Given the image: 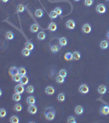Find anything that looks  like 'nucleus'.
<instances>
[{"label":"nucleus","instance_id":"1","mask_svg":"<svg viewBox=\"0 0 109 123\" xmlns=\"http://www.w3.org/2000/svg\"><path fill=\"white\" fill-rule=\"evenodd\" d=\"M44 116L46 119L48 121H53L54 120L55 116H56V112H55V109L53 107H48L45 109L44 112Z\"/></svg>","mask_w":109,"mask_h":123},{"label":"nucleus","instance_id":"2","mask_svg":"<svg viewBox=\"0 0 109 123\" xmlns=\"http://www.w3.org/2000/svg\"><path fill=\"white\" fill-rule=\"evenodd\" d=\"M96 11H97L98 13H99V14H103V13L106 12L107 8H106V7H105L104 4H103V3H99V4H98L97 7H96Z\"/></svg>","mask_w":109,"mask_h":123},{"label":"nucleus","instance_id":"3","mask_svg":"<svg viewBox=\"0 0 109 123\" xmlns=\"http://www.w3.org/2000/svg\"><path fill=\"white\" fill-rule=\"evenodd\" d=\"M92 31V27L90 26V24L89 23H85L82 26V32L85 34H89Z\"/></svg>","mask_w":109,"mask_h":123},{"label":"nucleus","instance_id":"4","mask_svg":"<svg viewBox=\"0 0 109 123\" xmlns=\"http://www.w3.org/2000/svg\"><path fill=\"white\" fill-rule=\"evenodd\" d=\"M99 112H100V114L103 115V116H107V115H108L109 114V106L103 105V106L100 107Z\"/></svg>","mask_w":109,"mask_h":123},{"label":"nucleus","instance_id":"5","mask_svg":"<svg viewBox=\"0 0 109 123\" xmlns=\"http://www.w3.org/2000/svg\"><path fill=\"white\" fill-rule=\"evenodd\" d=\"M79 91L80 92L81 94H84V95H86V94L89 93V88L87 84H83L79 87Z\"/></svg>","mask_w":109,"mask_h":123},{"label":"nucleus","instance_id":"6","mask_svg":"<svg viewBox=\"0 0 109 123\" xmlns=\"http://www.w3.org/2000/svg\"><path fill=\"white\" fill-rule=\"evenodd\" d=\"M66 26L69 30H74L76 28V22L74 20H68L66 22Z\"/></svg>","mask_w":109,"mask_h":123},{"label":"nucleus","instance_id":"7","mask_svg":"<svg viewBox=\"0 0 109 123\" xmlns=\"http://www.w3.org/2000/svg\"><path fill=\"white\" fill-rule=\"evenodd\" d=\"M27 111L29 112V113H30V114L34 115V114H36V113H37V112H38V108H37V107H36L34 104H33V105H30V106L28 107Z\"/></svg>","mask_w":109,"mask_h":123},{"label":"nucleus","instance_id":"8","mask_svg":"<svg viewBox=\"0 0 109 123\" xmlns=\"http://www.w3.org/2000/svg\"><path fill=\"white\" fill-rule=\"evenodd\" d=\"M107 90H108V87H107L106 85H104V84H101V85H99L98 88V94H100L101 95H105V94L107 93Z\"/></svg>","mask_w":109,"mask_h":123},{"label":"nucleus","instance_id":"9","mask_svg":"<svg viewBox=\"0 0 109 123\" xmlns=\"http://www.w3.org/2000/svg\"><path fill=\"white\" fill-rule=\"evenodd\" d=\"M25 91V87H24V84H19L16 85L15 87V92L16 93H18V94H21L22 95V93H24Z\"/></svg>","mask_w":109,"mask_h":123},{"label":"nucleus","instance_id":"10","mask_svg":"<svg viewBox=\"0 0 109 123\" xmlns=\"http://www.w3.org/2000/svg\"><path fill=\"white\" fill-rule=\"evenodd\" d=\"M45 93H46V95H53V94L55 93V88L51 85L47 86L45 89Z\"/></svg>","mask_w":109,"mask_h":123},{"label":"nucleus","instance_id":"11","mask_svg":"<svg viewBox=\"0 0 109 123\" xmlns=\"http://www.w3.org/2000/svg\"><path fill=\"white\" fill-rule=\"evenodd\" d=\"M75 112H76V115L78 116H80L84 113V107L80 105H77L76 107H75Z\"/></svg>","mask_w":109,"mask_h":123},{"label":"nucleus","instance_id":"12","mask_svg":"<svg viewBox=\"0 0 109 123\" xmlns=\"http://www.w3.org/2000/svg\"><path fill=\"white\" fill-rule=\"evenodd\" d=\"M57 29V24L55 22H52L49 25V26H48V30H49V31H51V32L56 31Z\"/></svg>","mask_w":109,"mask_h":123},{"label":"nucleus","instance_id":"13","mask_svg":"<svg viewBox=\"0 0 109 123\" xmlns=\"http://www.w3.org/2000/svg\"><path fill=\"white\" fill-rule=\"evenodd\" d=\"M19 73V68H17L16 67H11L10 69H9V74L11 76V77H12L13 76H15V75L18 74Z\"/></svg>","mask_w":109,"mask_h":123},{"label":"nucleus","instance_id":"14","mask_svg":"<svg viewBox=\"0 0 109 123\" xmlns=\"http://www.w3.org/2000/svg\"><path fill=\"white\" fill-rule=\"evenodd\" d=\"M26 103H27L29 105L35 104V103H36L35 98H34V96H32V95L29 96V97H27V99H26Z\"/></svg>","mask_w":109,"mask_h":123},{"label":"nucleus","instance_id":"15","mask_svg":"<svg viewBox=\"0 0 109 123\" xmlns=\"http://www.w3.org/2000/svg\"><path fill=\"white\" fill-rule=\"evenodd\" d=\"M80 57H81V54H80V52L76 51V52H74V53H72V60L78 61V60H80Z\"/></svg>","mask_w":109,"mask_h":123},{"label":"nucleus","instance_id":"16","mask_svg":"<svg viewBox=\"0 0 109 123\" xmlns=\"http://www.w3.org/2000/svg\"><path fill=\"white\" fill-rule=\"evenodd\" d=\"M67 43H68V40L66 37H62L59 39V45H60V46H62V47L66 46L67 45Z\"/></svg>","mask_w":109,"mask_h":123},{"label":"nucleus","instance_id":"17","mask_svg":"<svg viewBox=\"0 0 109 123\" xmlns=\"http://www.w3.org/2000/svg\"><path fill=\"white\" fill-rule=\"evenodd\" d=\"M34 16L37 17V18H41L44 16V11L40 8L37 9V10H35V11H34Z\"/></svg>","mask_w":109,"mask_h":123},{"label":"nucleus","instance_id":"18","mask_svg":"<svg viewBox=\"0 0 109 123\" xmlns=\"http://www.w3.org/2000/svg\"><path fill=\"white\" fill-rule=\"evenodd\" d=\"M109 47V43L108 40H103L100 43V48L102 49H107Z\"/></svg>","mask_w":109,"mask_h":123},{"label":"nucleus","instance_id":"19","mask_svg":"<svg viewBox=\"0 0 109 123\" xmlns=\"http://www.w3.org/2000/svg\"><path fill=\"white\" fill-rule=\"evenodd\" d=\"M25 46H26V49H27L30 51L33 50V49H34V45L31 41H27L26 43V45H25Z\"/></svg>","mask_w":109,"mask_h":123},{"label":"nucleus","instance_id":"20","mask_svg":"<svg viewBox=\"0 0 109 123\" xmlns=\"http://www.w3.org/2000/svg\"><path fill=\"white\" fill-rule=\"evenodd\" d=\"M21 84H24V85H26L29 83V78L26 76H22V78H21Z\"/></svg>","mask_w":109,"mask_h":123},{"label":"nucleus","instance_id":"21","mask_svg":"<svg viewBox=\"0 0 109 123\" xmlns=\"http://www.w3.org/2000/svg\"><path fill=\"white\" fill-rule=\"evenodd\" d=\"M10 122L11 123H19L20 122V118H19L18 116H11V118H10Z\"/></svg>","mask_w":109,"mask_h":123},{"label":"nucleus","instance_id":"22","mask_svg":"<svg viewBox=\"0 0 109 123\" xmlns=\"http://www.w3.org/2000/svg\"><path fill=\"white\" fill-rule=\"evenodd\" d=\"M6 39L7 40H11L13 39V38H14V34H13L12 31H7V33H6V35H5Z\"/></svg>","mask_w":109,"mask_h":123},{"label":"nucleus","instance_id":"23","mask_svg":"<svg viewBox=\"0 0 109 123\" xmlns=\"http://www.w3.org/2000/svg\"><path fill=\"white\" fill-rule=\"evenodd\" d=\"M22 108H23V107H22V105L21 104V103H16V104H15L14 107H13L14 111H15V112H22Z\"/></svg>","mask_w":109,"mask_h":123},{"label":"nucleus","instance_id":"24","mask_svg":"<svg viewBox=\"0 0 109 123\" xmlns=\"http://www.w3.org/2000/svg\"><path fill=\"white\" fill-rule=\"evenodd\" d=\"M38 30H39V26L37 24H32L30 26V31L32 33H36L38 32Z\"/></svg>","mask_w":109,"mask_h":123},{"label":"nucleus","instance_id":"25","mask_svg":"<svg viewBox=\"0 0 109 123\" xmlns=\"http://www.w3.org/2000/svg\"><path fill=\"white\" fill-rule=\"evenodd\" d=\"M12 99L14 100L15 102H19L22 99V96H21V94H18V93H15L14 95L12 96Z\"/></svg>","mask_w":109,"mask_h":123},{"label":"nucleus","instance_id":"26","mask_svg":"<svg viewBox=\"0 0 109 123\" xmlns=\"http://www.w3.org/2000/svg\"><path fill=\"white\" fill-rule=\"evenodd\" d=\"M25 10H26V7H25V5H23V4H19L16 7V11L18 13L23 12Z\"/></svg>","mask_w":109,"mask_h":123},{"label":"nucleus","instance_id":"27","mask_svg":"<svg viewBox=\"0 0 109 123\" xmlns=\"http://www.w3.org/2000/svg\"><path fill=\"white\" fill-rule=\"evenodd\" d=\"M56 81H57V83H58V84H63L65 81V77H63V76L58 75V76L56 77Z\"/></svg>","mask_w":109,"mask_h":123},{"label":"nucleus","instance_id":"28","mask_svg":"<svg viewBox=\"0 0 109 123\" xmlns=\"http://www.w3.org/2000/svg\"><path fill=\"white\" fill-rule=\"evenodd\" d=\"M65 99H66V95L64 93H60L57 95V100L59 102H64Z\"/></svg>","mask_w":109,"mask_h":123},{"label":"nucleus","instance_id":"29","mask_svg":"<svg viewBox=\"0 0 109 123\" xmlns=\"http://www.w3.org/2000/svg\"><path fill=\"white\" fill-rule=\"evenodd\" d=\"M37 37L39 40H44L46 38V34L44 31H39V33H38Z\"/></svg>","mask_w":109,"mask_h":123},{"label":"nucleus","instance_id":"30","mask_svg":"<svg viewBox=\"0 0 109 123\" xmlns=\"http://www.w3.org/2000/svg\"><path fill=\"white\" fill-rule=\"evenodd\" d=\"M50 50L53 53H57L59 51V47L57 45H51Z\"/></svg>","mask_w":109,"mask_h":123},{"label":"nucleus","instance_id":"31","mask_svg":"<svg viewBox=\"0 0 109 123\" xmlns=\"http://www.w3.org/2000/svg\"><path fill=\"white\" fill-rule=\"evenodd\" d=\"M21 78H22V76H21L19 73L12 76V80H13V81H15V82H20L21 81Z\"/></svg>","mask_w":109,"mask_h":123},{"label":"nucleus","instance_id":"32","mask_svg":"<svg viewBox=\"0 0 109 123\" xmlns=\"http://www.w3.org/2000/svg\"><path fill=\"white\" fill-rule=\"evenodd\" d=\"M22 53L24 57H29L30 55V50H29V49L25 48V49L22 51Z\"/></svg>","mask_w":109,"mask_h":123},{"label":"nucleus","instance_id":"33","mask_svg":"<svg viewBox=\"0 0 109 123\" xmlns=\"http://www.w3.org/2000/svg\"><path fill=\"white\" fill-rule=\"evenodd\" d=\"M26 73H27V72H26V69L25 67H22L19 68V74L21 76H26Z\"/></svg>","mask_w":109,"mask_h":123},{"label":"nucleus","instance_id":"34","mask_svg":"<svg viewBox=\"0 0 109 123\" xmlns=\"http://www.w3.org/2000/svg\"><path fill=\"white\" fill-rule=\"evenodd\" d=\"M65 59H66V61H71L72 60V53H70V52H67V53H66V54H65Z\"/></svg>","mask_w":109,"mask_h":123},{"label":"nucleus","instance_id":"35","mask_svg":"<svg viewBox=\"0 0 109 123\" xmlns=\"http://www.w3.org/2000/svg\"><path fill=\"white\" fill-rule=\"evenodd\" d=\"M7 110L5 108H1L0 109V117L2 118H4L6 116H7Z\"/></svg>","mask_w":109,"mask_h":123},{"label":"nucleus","instance_id":"36","mask_svg":"<svg viewBox=\"0 0 109 123\" xmlns=\"http://www.w3.org/2000/svg\"><path fill=\"white\" fill-rule=\"evenodd\" d=\"M26 92L28 94H33L34 92V88L33 85H29L27 88H26Z\"/></svg>","mask_w":109,"mask_h":123},{"label":"nucleus","instance_id":"37","mask_svg":"<svg viewBox=\"0 0 109 123\" xmlns=\"http://www.w3.org/2000/svg\"><path fill=\"white\" fill-rule=\"evenodd\" d=\"M67 122L68 123H76V119L73 116H70L67 118Z\"/></svg>","mask_w":109,"mask_h":123},{"label":"nucleus","instance_id":"38","mask_svg":"<svg viewBox=\"0 0 109 123\" xmlns=\"http://www.w3.org/2000/svg\"><path fill=\"white\" fill-rule=\"evenodd\" d=\"M57 16H58V15L57 14V12L54 10L52 11L51 12L49 13V17H50L51 19H56L57 17Z\"/></svg>","mask_w":109,"mask_h":123},{"label":"nucleus","instance_id":"39","mask_svg":"<svg viewBox=\"0 0 109 123\" xmlns=\"http://www.w3.org/2000/svg\"><path fill=\"white\" fill-rule=\"evenodd\" d=\"M59 75H60V76H63V77L66 78V76H67V72H66V69H62V70H61L60 72H59Z\"/></svg>","mask_w":109,"mask_h":123},{"label":"nucleus","instance_id":"40","mask_svg":"<svg viewBox=\"0 0 109 123\" xmlns=\"http://www.w3.org/2000/svg\"><path fill=\"white\" fill-rule=\"evenodd\" d=\"M54 11H56L57 14L58 15V16H61V15L62 14V7H56V8L54 9Z\"/></svg>","mask_w":109,"mask_h":123},{"label":"nucleus","instance_id":"41","mask_svg":"<svg viewBox=\"0 0 109 123\" xmlns=\"http://www.w3.org/2000/svg\"><path fill=\"white\" fill-rule=\"evenodd\" d=\"M85 4L87 7H91L93 4V0H85Z\"/></svg>","mask_w":109,"mask_h":123},{"label":"nucleus","instance_id":"42","mask_svg":"<svg viewBox=\"0 0 109 123\" xmlns=\"http://www.w3.org/2000/svg\"><path fill=\"white\" fill-rule=\"evenodd\" d=\"M2 2H3V3H7V2L9 1V0H1Z\"/></svg>","mask_w":109,"mask_h":123},{"label":"nucleus","instance_id":"43","mask_svg":"<svg viewBox=\"0 0 109 123\" xmlns=\"http://www.w3.org/2000/svg\"><path fill=\"white\" fill-rule=\"evenodd\" d=\"M107 38H108V39H109V31L108 32V33H107Z\"/></svg>","mask_w":109,"mask_h":123},{"label":"nucleus","instance_id":"44","mask_svg":"<svg viewBox=\"0 0 109 123\" xmlns=\"http://www.w3.org/2000/svg\"><path fill=\"white\" fill-rule=\"evenodd\" d=\"M74 1H75V2H80V0H74Z\"/></svg>","mask_w":109,"mask_h":123},{"label":"nucleus","instance_id":"45","mask_svg":"<svg viewBox=\"0 0 109 123\" xmlns=\"http://www.w3.org/2000/svg\"><path fill=\"white\" fill-rule=\"evenodd\" d=\"M107 1H108V2H109V0H107Z\"/></svg>","mask_w":109,"mask_h":123}]
</instances>
